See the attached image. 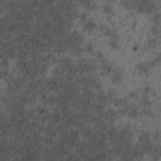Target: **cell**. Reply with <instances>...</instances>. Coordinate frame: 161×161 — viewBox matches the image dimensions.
Wrapping results in <instances>:
<instances>
[{"instance_id":"6da1fadb","label":"cell","mask_w":161,"mask_h":161,"mask_svg":"<svg viewBox=\"0 0 161 161\" xmlns=\"http://www.w3.org/2000/svg\"><path fill=\"white\" fill-rule=\"evenodd\" d=\"M133 9L141 14L151 15L158 10V0H135Z\"/></svg>"},{"instance_id":"7a4b0ae2","label":"cell","mask_w":161,"mask_h":161,"mask_svg":"<svg viewBox=\"0 0 161 161\" xmlns=\"http://www.w3.org/2000/svg\"><path fill=\"white\" fill-rule=\"evenodd\" d=\"M118 114L119 116H126L130 119H136V118H138V116L141 113H140V108L136 104H132V103H127L126 102L122 107H119Z\"/></svg>"},{"instance_id":"3957f363","label":"cell","mask_w":161,"mask_h":161,"mask_svg":"<svg viewBox=\"0 0 161 161\" xmlns=\"http://www.w3.org/2000/svg\"><path fill=\"white\" fill-rule=\"evenodd\" d=\"M65 42H67L68 49L80 47L83 44V36L78 31H72L69 35H65Z\"/></svg>"},{"instance_id":"277c9868","label":"cell","mask_w":161,"mask_h":161,"mask_svg":"<svg viewBox=\"0 0 161 161\" xmlns=\"http://www.w3.org/2000/svg\"><path fill=\"white\" fill-rule=\"evenodd\" d=\"M136 70L140 75H145V77H148L151 75L152 73V67L150 65L148 62H140L136 64Z\"/></svg>"},{"instance_id":"5b68a950","label":"cell","mask_w":161,"mask_h":161,"mask_svg":"<svg viewBox=\"0 0 161 161\" xmlns=\"http://www.w3.org/2000/svg\"><path fill=\"white\" fill-rule=\"evenodd\" d=\"M113 68H114L113 64L109 63L106 58H103V59L99 60V72H101L102 75H108V74H111V72L113 70Z\"/></svg>"},{"instance_id":"8992f818","label":"cell","mask_w":161,"mask_h":161,"mask_svg":"<svg viewBox=\"0 0 161 161\" xmlns=\"http://www.w3.org/2000/svg\"><path fill=\"white\" fill-rule=\"evenodd\" d=\"M123 69L122 68H113L111 72V80L113 84H119L123 80Z\"/></svg>"},{"instance_id":"52a82bcc","label":"cell","mask_w":161,"mask_h":161,"mask_svg":"<svg viewBox=\"0 0 161 161\" xmlns=\"http://www.w3.org/2000/svg\"><path fill=\"white\" fill-rule=\"evenodd\" d=\"M157 45H158V38L157 36H151L145 42L143 49L145 50H155L157 48Z\"/></svg>"},{"instance_id":"ba28073f","label":"cell","mask_w":161,"mask_h":161,"mask_svg":"<svg viewBox=\"0 0 161 161\" xmlns=\"http://www.w3.org/2000/svg\"><path fill=\"white\" fill-rule=\"evenodd\" d=\"M82 29L86 31V33H92L97 29V24L94 20H91V19H87L84 23H82Z\"/></svg>"},{"instance_id":"9c48e42d","label":"cell","mask_w":161,"mask_h":161,"mask_svg":"<svg viewBox=\"0 0 161 161\" xmlns=\"http://www.w3.org/2000/svg\"><path fill=\"white\" fill-rule=\"evenodd\" d=\"M108 43V47L112 49V50H118L121 44H119V36H114V38H108L107 40Z\"/></svg>"},{"instance_id":"30bf717a","label":"cell","mask_w":161,"mask_h":161,"mask_svg":"<svg viewBox=\"0 0 161 161\" xmlns=\"http://www.w3.org/2000/svg\"><path fill=\"white\" fill-rule=\"evenodd\" d=\"M160 62H161L160 53H156V54H155V57H153L148 63H150V65H151L152 68H155V67H158V65H160Z\"/></svg>"},{"instance_id":"8fae6325","label":"cell","mask_w":161,"mask_h":161,"mask_svg":"<svg viewBox=\"0 0 161 161\" xmlns=\"http://www.w3.org/2000/svg\"><path fill=\"white\" fill-rule=\"evenodd\" d=\"M151 24H156V25H160V11H155L151 14V19H150Z\"/></svg>"},{"instance_id":"7c38bea8","label":"cell","mask_w":161,"mask_h":161,"mask_svg":"<svg viewBox=\"0 0 161 161\" xmlns=\"http://www.w3.org/2000/svg\"><path fill=\"white\" fill-rule=\"evenodd\" d=\"M102 11L104 13V14H107V15H112L113 14V6H112V4H103V6H102Z\"/></svg>"},{"instance_id":"4fadbf2b","label":"cell","mask_w":161,"mask_h":161,"mask_svg":"<svg viewBox=\"0 0 161 161\" xmlns=\"http://www.w3.org/2000/svg\"><path fill=\"white\" fill-rule=\"evenodd\" d=\"M150 33H151V35H153V36H158V34H160V25H156V24H151V28H150Z\"/></svg>"},{"instance_id":"5bb4252c","label":"cell","mask_w":161,"mask_h":161,"mask_svg":"<svg viewBox=\"0 0 161 161\" xmlns=\"http://www.w3.org/2000/svg\"><path fill=\"white\" fill-rule=\"evenodd\" d=\"M83 6H84V9L87 11H96L97 10V4L94 1H91V3H88L86 5H83Z\"/></svg>"},{"instance_id":"9a60e30c","label":"cell","mask_w":161,"mask_h":161,"mask_svg":"<svg viewBox=\"0 0 161 161\" xmlns=\"http://www.w3.org/2000/svg\"><path fill=\"white\" fill-rule=\"evenodd\" d=\"M83 48H84V52L86 53H89V54L94 53V45L92 43H87L86 45H83Z\"/></svg>"},{"instance_id":"2e32d148","label":"cell","mask_w":161,"mask_h":161,"mask_svg":"<svg viewBox=\"0 0 161 161\" xmlns=\"http://www.w3.org/2000/svg\"><path fill=\"white\" fill-rule=\"evenodd\" d=\"M151 140L155 141L156 143L160 141V131H158V130H155V132L151 135Z\"/></svg>"},{"instance_id":"e0dca14e","label":"cell","mask_w":161,"mask_h":161,"mask_svg":"<svg viewBox=\"0 0 161 161\" xmlns=\"http://www.w3.org/2000/svg\"><path fill=\"white\" fill-rule=\"evenodd\" d=\"M138 97V91H133V92H130L127 94V98H131V99H135Z\"/></svg>"},{"instance_id":"ac0fdd59","label":"cell","mask_w":161,"mask_h":161,"mask_svg":"<svg viewBox=\"0 0 161 161\" xmlns=\"http://www.w3.org/2000/svg\"><path fill=\"white\" fill-rule=\"evenodd\" d=\"M82 23H84L87 19H88V16H87V14L86 13H80V14H78V16H77Z\"/></svg>"},{"instance_id":"d6986e66","label":"cell","mask_w":161,"mask_h":161,"mask_svg":"<svg viewBox=\"0 0 161 161\" xmlns=\"http://www.w3.org/2000/svg\"><path fill=\"white\" fill-rule=\"evenodd\" d=\"M80 5H86V4H88V3H91V1H94V0H77Z\"/></svg>"},{"instance_id":"ffe728a7","label":"cell","mask_w":161,"mask_h":161,"mask_svg":"<svg viewBox=\"0 0 161 161\" xmlns=\"http://www.w3.org/2000/svg\"><path fill=\"white\" fill-rule=\"evenodd\" d=\"M116 1H117V0H106V3H107V4H114Z\"/></svg>"}]
</instances>
